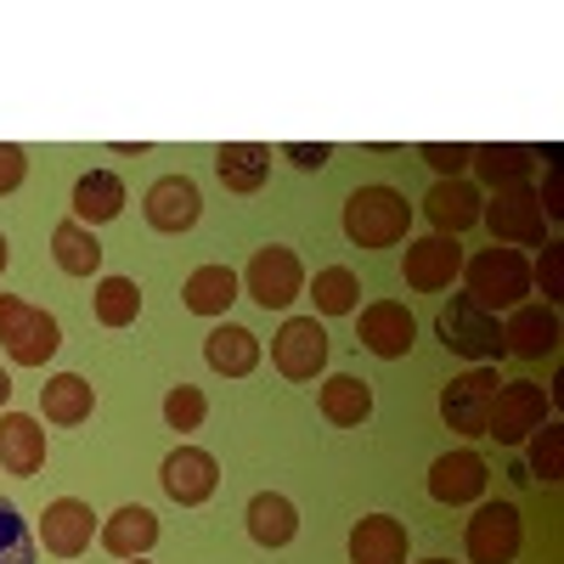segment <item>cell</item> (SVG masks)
<instances>
[{"label": "cell", "mask_w": 564, "mask_h": 564, "mask_svg": "<svg viewBox=\"0 0 564 564\" xmlns=\"http://www.w3.org/2000/svg\"><path fill=\"white\" fill-rule=\"evenodd\" d=\"M249 536L260 547H289L300 536V508L282 497V491H260L249 497Z\"/></svg>", "instance_id": "23"}, {"label": "cell", "mask_w": 564, "mask_h": 564, "mask_svg": "<svg viewBox=\"0 0 564 564\" xmlns=\"http://www.w3.org/2000/svg\"><path fill=\"white\" fill-rule=\"evenodd\" d=\"M12 401V379H7V372H0V406H7Z\"/></svg>", "instance_id": "40"}, {"label": "cell", "mask_w": 564, "mask_h": 564, "mask_svg": "<svg viewBox=\"0 0 564 564\" xmlns=\"http://www.w3.org/2000/svg\"><path fill=\"white\" fill-rule=\"evenodd\" d=\"M542 417H547V395L542 384H502L497 401H491V423H486V435H497L502 446H520L542 430Z\"/></svg>", "instance_id": "10"}, {"label": "cell", "mask_w": 564, "mask_h": 564, "mask_svg": "<svg viewBox=\"0 0 564 564\" xmlns=\"http://www.w3.org/2000/svg\"><path fill=\"white\" fill-rule=\"evenodd\" d=\"M350 564H406V525L390 513H367L350 531Z\"/></svg>", "instance_id": "19"}, {"label": "cell", "mask_w": 564, "mask_h": 564, "mask_svg": "<svg viewBox=\"0 0 564 564\" xmlns=\"http://www.w3.org/2000/svg\"><path fill=\"white\" fill-rule=\"evenodd\" d=\"M497 390H502V379H497L491 367H475V372H463V379H452V384L441 390L446 430H457V435H486Z\"/></svg>", "instance_id": "6"}, {"label": "cell", "mask_w": 564, "mask_h": 564, "mask_svg": "<svg viewBox=\"0 0 564 564\" xmlns=\"http://www.w3.org/2000/svg\"><path fill=\"white\" fill-rule=\"evenodd\" d=\"M124 564H148V558H124Z\"/></svg>", "instance_id": "43"}, {"label": "cell", "mask_w": 564, "mask_h": 564, "mask_svg": "<svg viewBox=\"0 0 564 564\" xmlns=\"http://www.w3.org/2000/svg\"><path fill=\"white\" fill-rule=\"evenodd\" d=\"M502 345L513 356H531V361L547 356L558 345V316L547 305H513V316L502 322Z\"/></svg>", "instance_id": "20"}, {"label": "cell", "mask_w": 564, "mask_h": 564, "mask_svg": "<svg viewBox=\"0 0 564 564\" xmlns=\"http://www.w3.org/2000/svg\"><path fill=\"white\" fill-rule=\"evenodd\" d=\"M40 463H45V430L29 412H0V468L29 480L40 475Z\"/></svg>", "instance_id": "17"}, {"label": "cell", "mask_w": 564, "mask_h": 564, "mask_svg": "<svg viewBox=\"0 0 564 564\" xmlns=\"http://www.w3.org/2000/svg\"><path fill=\"white\" fill-rule=\"evenodd\" d=\"M356 294H361V282L350 265H322L316 282H311V300L322 316H350L356 311Z\"/></svg>", "instance_id": "31"}, {"label": "cell", "mask_w": 564, "mask_h": 564, "mask_svg": "<svg viewBox=\"0 0 564 564\" xmlns=\"http://www.w3.org/2000/svg\"><path fill=\"white\" fill-rule=\"evenodd\" d=\"M468 159H475V148H446V141H423V164H435L441 175H457Z\"/></svg>", "instance_id": "38"}, {"label": "cell", "mask_w": 564, "mask_h": 564, "mask_svg": "<svg viewBox=\"0 0 564 564\" xmlns=\"http://www.w3.org/2000/svg\"><path fill=\"white\" fill-rule=\"evenodd\" d=\"M356 339H361L372 356L401 361V356L412 350V339H417V322H412V311H406V305L379 300V305H367V311H361V322H356Z\"/></svg>", "instance_id": "13"}, {"label": "cell", "mask_w": 564, "mask_h": 564, "mask_svg": "<svg viewBox=\"0 0 564 564\" xmlns=\"http://www.w3.org/2000/svg\"><path fill=\"white\" fill-rule=\"evenodd\" d=\"M40 536H45V553L79 558L90 547V536H97V513H90V502H79V497H57L40 520Z\"/></svg>", "instance_id": "15"}, {"label": "cell", "mask_w": 564, "mask_h": 564, "mask_svg": "<svg viewBox=\"0 0 564 564\" xmlns=\"http://www.w3.org/2000/svg\"><path fill=\"white\" fill-rule=\"evenodd\" d=\"M520 542H525V525H520V508L513 502H486L468 520V536H463L475 564H513L520 558Z\"/></svg>", "instance_id": "7"}, {"label": "cell", "mask_w": 564, "mask_h": 564, "mask_svg": "<svg viewBox=\"0 0 564 564\" xmlns=\"http://www.w3.org/2000/svg\"><path fill=\"white\" fill-rule=\"evenodd\" d=\"M119 209H124V181H119L113 170L79 175V186H74V220H79V226H102V220H113Z\"/></svg>", "instance_id": "24"}, {"label": "cell", "mask_w": 564, "mask_h": 564, "mask_svg": "<svg viewBox=\"0 0 564 564\" xmlns=\"http://www.w3.org/2000/svg\"><path fill=\"white\" fill-rule=\"evenodd\" d=\"M7 260H12V249H7V238H0V271H7Z\"/></svg>", "instance_id": "41"}, {"label": "cell", "mask_w": 564, "mask_h": 564, "mask_svg": "<svg viewBox=\"0 0 564 564\" xmlns=\"http://www.w3.org/2000/svg\"><path fill=\"white\" fill-rule=\"evenodd\" d=\"M423 564H452V558H423Z\"/></svg>", "instance_id": "42"}, {"label": "cell", "mask_w": 564, "mask_h": 564, "mask_svg": "<svg viewBox=\"0 0 564 564\" xmlns=\"http://www.w3.org/2000/svg\"><path fill=\"white\" fill-rule=\"evenodd\" d=\"M322 417H327V423H345V430L367 423V417H372V390H367V379H356V372H334V379L322 384Z\"/></svg>", "instance_id": "28"}, {"label": "cell", "mask_w": 564, "mask_h": 564, "mask_svg": "<svg viewBox=\"0 0 564 564\" xmlns=\"http://www.w3.org/2000/svg\"><path fill=\"white\" fill-rule=\"evenodd\" d=\"M271 361L282 379H316L327 367V327L316 316H289L282 334L271 339Z\"/></svg>", "instance_id": "9"}, {"label": "cell", "mask_w": 564, "mask_h": 564, "mask_svg": "<svg viewBox=\"0 0 564 564\" xmlns=\"http://www.w3.org/2000/svg\"><path fill=\"white\" fill-rule=\"evenodd\" d=\"M536 282H542V300H558L564 294V243H542Z\"/></svg>", "instance_id": "36"}, {"label": "cell", "mask_w": 564, "mask_h": 564, "mask_svg": "<svg viewBox=\"0 0 564 564\" xmlns=\"http://www.w3.org/2000/svg\"><path fill=\"white\" fill-rule=\"evenodd\" d=\"M531 475L542 480H564V423H547L531 441Z\"/></svg>", "instance_id": "35"}, {"label": "cell", "mask_w": 564, "mask_h": 564, "mask_svg": "<svg viewBox=\"0 0 564 564\" xmlns=\"http://www.w3.org/2000/svg\"><path fill=\"white\" fill-rule=\"evenodd\" d=\"M406 226H412V204L395 186H356L345 204V238L356 249H390L406 238Z\"/></svg>", "instance_id": "1"}, {"label": "cell", "mask_w": 564, "mask_h": 564, "mask_svg": "<svg viewBox=\"0 0 564 564\" xmlns=\"http://www.w3.org/2000/svg\"><path fill=\"white\" fill-rule=\"evenodd\" d=\"M480 220L491 226V238L502 243H525V249H542V204L525 181L513 186H497V198L480 204Z\"/></svg>", "instance_id": "8"}, {"label": "cell", "mask_w": 564, "mask_h": 564, "mask_svg": "<svg viewBox=\"0 0 564 564\" xmlns=\"http://www.w3.org/2000/svg\"><path fill=\"white\" fill-rule=\"evenodd\" d=\"M141 316V289L130 276H102L97 282V322L102 327H130Z\"/></svg>", "instance_id": "32"}, {"label": "cell", "mask_w": 564, "mask_h": 564, "mask_svg": "<svg viewBox=\"0 0 564 564\" xmlns=\"http://www.w3.org/2000/svg\"><path fill=\"white\" fill-rule=\"evenodd\" d=\"M463 271V249H457V238H423V243H412L406 249V260H401V276H406V289H417V294H435V289H452V276Z\"/></svg>", "instance_id": "14"}, {"label": "cell", "mask_w": 564, "mask_h": 564, "mask_svg": "<svg viewBox=\"0 0 564 564\" xmlns=\"http://www.w3.org/2000/svg\"><path fill=\"white\" fill-rule=\"evenodd\" d=\"M0 564H34V531L7 497H0Z\"/></svg>", "instance_id": "33"}, {"label": "cell", "mask_w": 564, "mask_h": 564, "mask_svg": "<svg viewBox=\"0 0 564 564\" xmlns=\"http://www.w3.org/2000/svg\"><path fill=\"white\" fill-rule=\"evenodd\" d=\"M23 175H29V153L18 141H0V193H18Z\"/></svg>", "instance_id": "37"}, {"label": "cell", "mask_w": 564, "mask_h": 564, "mask_svg": "<svg viewBox=\"0 0 564 564\" xmlns=\"http://www.w3.org/2000/svg\"><path fill=\"white\" fill-rule=\"evenodd\" d=\"M52 254L68 276H97L102 271V243H97V231L79 226V220H63L52 231Z\"/></svg>", "instance_id": "29"}, {"label": "cell", "mask_w": 564, "mask_h": 564, "mask_svg": "<svg viewBox=\"0 0 564 564\" xmlns=\"http://www.w3.org/2000/svg\"><path fill=\"white\" fill-rule=\"evenodd\" d=\"M0 345H7V356L18 367H45L57 356V345H63V327H57L52 311L0 294Z\"/></svg>", "instance_id": "3"}, {"label": "cell", "mask_w": 564, "mask_h": 564, "mask_svg": "<svg viewBox=\"0 0 564 564\" xmlns=\"http://www.w3.org/2000/svg\"><path fill=\"white\" fill-rule=\"evenodd\" d=\"M90 406H97V390H90V379H79V372H57L52 384L40 390V412L52 417V423H85Z\"/></svg>", "instance_id": "27"}, {"label": "cell", "mask_w": 564, "mask_h": 564, "mask_svg": "<svg viewBox=\"0 0 564 564\" xmlns=\"http://www.w3.org/2000/svg\"><path fill=\"white\" fill-rule=\"evenodd\" d=\"M435 334H441L446 350H457V356H468V361H497V356H508L502 322H497L486 305H475L468 294H452V305H441Z\"/></svg>", "instance_id": "4"}, {"label": "cell", "mask_w": 564, "mask_h": 564, "mask_svg": "<svg viewBox=\"0 0 564 564\" xmlns=\"http://www.w3.org/2000/svg\"><path fill=\"white\" fill-rule=\"evenodd\" d=\"M486 457L480 452H446V457H435V468H430V497L435 502H446V508H463V502H475L480 491H486Z\"/></svg>", "instance_id": "16"}, {"label": "cell", "mask_w": 564, "mask_h": 564, "mask_svg": "<svg viewBox=\"0 0 564 564\" xmlns=\"http://www.w3.org/2000/svg\"><path fill=\"white\" fill-rule=\"evenodd\" d=\"M186 311L193 316H226L231 300H238V271L231 265H198L193 276H186Z\"/></svg>", "instance_id": "25"}, {"label": "cell", "mask_w": 564, "mask_h": 564, "mask_svg": "<svg viewBox=\"0 0 564 564\" xmlns=\"http://www.w3.org/2000/svg\"><path fill=\"white\" fill-rule=\"evenodd\" d=\"M423 215L435 220L441 238H457V231H468V226L480 220V193H475L468 181L446 175V181H435V186H430V198H423Z\"/></svg>", "instance_id": "18"}, {"label": "cell", "mask_w": 564, "mask_h": 564, "mask_svg": "<svg viewBox=\"0 0 564 564\" xmlns=\"http://www.w3.org/2000/svg\"><path fill=\"white\" fill-rule=\"evenodd\" d=\"M463 276H468V300L486 305L491 316L513 311L531 294V265L520 249H480L475 260H463Z\"/></svg>", "instance_id": "2"}, {"label": "cell", "mask_w": 564, "mask_h": 564, "mask_svg": "<svg viewBox=\"0 0 564 564\" xmlns=\"http://www.w3.org/2000/svg\"><path fill=\"white\" fill-rule=\"evenodd\" d=\"M289 159H294L300 170H322V164H327V159H334V153H327V148H322V141H316V148H311V141H294V148H289Z\"/></svg>", "instance_id": "39"}, {"label": "cell", "mask_w": 564, "mask_h": 564, "mask_svg": "<svg viewBox=\"0 0 564 564\" xmlns=\"http://www.w3.org/2000/svg\"><path fill=\"white\" fill-rule=\"evenodd\" d=\"M475 164L491 186H513V181H525L531 164H536V148H513V141H491V148H475Z\"/></svg>", "instance_id": "30"}, {"label": "cell", "mask_w": 564, "mask_h": 564, "mask_svg": "<svg viewBox=\"0 0 564 564\" xmlns=\"http://www.w3.org/2000/svg\"><path fill=\"white\" fill-rule=\"evenodd\" d=\"M243 289H249V300H260L265 311H289V305L305 294V265H300L294 249H282V243L254 249V260H249V271H243Z\"/></svg>", "instance_id": "5"}, {"label": "cell", "mask_w": 564, "mask_h": 564, "mask_svg": "<svg viewBox=\"0 0 564 564\" xmlns=\"http://www.w3.org/2000/svg\"><path fill=\"white\" fill-rule=\"evenodd\" d=\"M159 542V520L148 508H119L113 520L102 525V547L113 558H148V547Z\"/></svg>", "instance_id": "26"}, {"label": "cell", "mask_w": 564, "mask_h": 564, "mask_svg": "<svg viewBox=\"0 0 564 564\" xmlns=\"http://www.w3.org/2000/svg\"><path fill=\"white\" fill-rule=\"evenodd\" d=\"M204 412H209V401H204V390L198 384H175L170 395H164V423H170V430H198V423H204Z\"/></svg>", "instance_id": "34"}, {"label": "cell", "mask_w": 564, "mask_h": 564, "mask_svg": "<svg viewBox=\"0 0 564 564\" xmlns=\"http://www.w3.org/2000/svg\"><path fill=\"white\" fill-rule=\"evenodd\" d=\"M159 480H164V491H170L181 508H198V502L215 497L220 468H215V457H209L204 446H175V452L164 457V468H159Z\"/></svg>", "instance_id": "12"}, {"label": "cell", "mask_w": 564, "mask_h": 564, "mask_svg": "<svg viewBox=\"0 0 564 564\" xmlns=\"http://www.w3.org/2000/svg\"><path fill=\"white\" fill-rule=\"evenodd\" d=\"M141 215H148L153 231H170V238L193 231L198 215H204L198 181H186V175H164V181H153V186H148V204H141Z\"/></svg>", "instance_id": "11"}, {"label": "cell", "mask_w": 564, "mask_h": 564, "mask_svg": "<svg viewBox=\"0 0 564 564\" xmlns=\"http://www.w3.org/2000/svg\"><path fill=\"white\" fill-rule=\"evenodd\" d=\"M215 175L226 181V193H260L271 175V148H260V141H226L215 153Z\"/></svg>", "instance_id": "21"}, {"label": "cell", "mask_w": 564, "mask_h": 564, "mask_svg": "<svg viewBox=\"0 0 564 564\" xmlns=\"http://www.w3.org/2000/svg\"><path fill=\"white\" fill-rule=\"evenodd\" d=\"M204 361L215 372H226V379H243V372L260 367V339L249 334V327H238V322H220L215 334L204 339Z\"/></svg>", "instance_id": "22"}]
</instances>
